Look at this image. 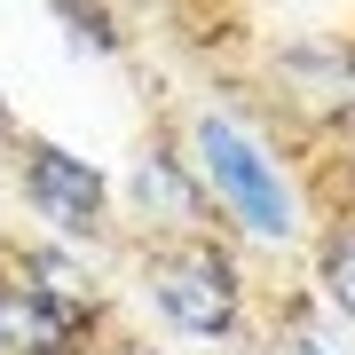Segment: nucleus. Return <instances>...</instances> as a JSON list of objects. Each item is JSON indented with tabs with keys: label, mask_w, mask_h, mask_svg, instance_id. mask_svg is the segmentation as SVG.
I'll return each instance as SVG.
<instances>
[{
	"label": "nucleus",
	"mask_w": 355,
	"mask_h": 355,
	"mask_svg": "<svg viewBox=\"0 0 355 355\" xmlns=\"http://www.w3.org/2000/svg\"><path fill=\"white\" fill-rule=\"evenodd\" d=\"M174 150L198 174L205 205H214L237 237H253V245H308V198H300V182H292V166L268 150L237 111L198 103V111L182 119Z\"/></svg>",
	"instance_id": "f257e3e1"
},
{
	"label": "nucleus",
	"mask_w": 355,
	"mask_h": 355,
	"mask_svg": "<svg viewBox=\"0 0 355 355\" xmlns=\"http://www.w3.org/2000/svg\"><path fill=\"white\" fill-rule=\"evenodd\" d=\"M111 308L64 245H16L0 261V355H103Z\"/></svg>",
	"instance_id": "f03ea898"
},
{
	"label": "nucleus",
	"mask_w": 355,
	"mask_h": 355,
	"mask_svg": "<svg viewBox=\"0 0 355 355\" xmlns=\"http://www.w3.org/2000/svg\"><path fill=\"white\" fill-rule=\"evenodd\" d=\"M135 284L182 340H237L245 331V261L229 253V237H174V245H142Z\"/></svg>",
	"instance_id": "7ed1b4c3"
},
{
	"label": "nucleus",
	"mask_w": 355,
	"mask_h": 355,
	"mask_svg": "<svg viewBox=\"0 0 355 355\" xmlns=\"http://www.w3.org/2000/svg\"><path fill=\"white\" fill-rule=\"evenodd\" d=\"M16 190L64 245H95L111 229V174L48 135H16Z\"/></svg>",
	"instance_id": "20e7f679"
},
{
	"label": "nucleus",
	"mask_w": 355,
	"mask_h": 355,
	"mask_svg": "<svg viewBox=\"0 0 355 355\" xmlns=\"http://www.w3.org/2000/svg\"><path fill=\"white\" fill-rule=\"evenodd\" d=\"M119 198L135 205L142 221V245H174V237H214V205H205L198 174L182 166L174 142H142L127 182H119Z\"/></svg>",
	"instance_id": "39448f33"
},
{
	"label": "nucleus",
	"mask_w": 355,
	"mask_h": 355,
	"mask_svg": "<svg viewBox=\"0 0 355 355\" xmlns=\"http://www.w3.org/2000/svg\"><path fill=\"white\" fill-rule=\"evenodd\" d=\"M308 245H316V300L355 324V205H340Z\"/></svg>",
	"instance_id": "423d86ee"
},
{
	"label": "nucleus",
	"mask_w": 355,
	"mask_h": 355,
	"mask_svg": "<svg viewBox=\"0 0 355 355\" xmlns=\"http://www.w3.org/2000/svg\"><path fill=\"white\" fill-rule=\"evenodd\" d=\"M284 355H340V347H331L324 331H308V324H300V331H292V340H284Z\"/></svg>",
	"instance_id": "0eeeda50"
},
{
	"label": "nucleus",
	"mask_w": 355,
	"mask_h": 355,
	"mask_svg": "<svg viewBox=\"0 0 355 355\" xmlns=\"http://www.w3.org/2000/svg\"><path fill=\"white\" fill-rule=\"evenodd\" d=\"M0 135H8V142H16V119H8V95H0Z\"/></svg>",
	"instance_id": "6e6552de"
}]
</instances>
